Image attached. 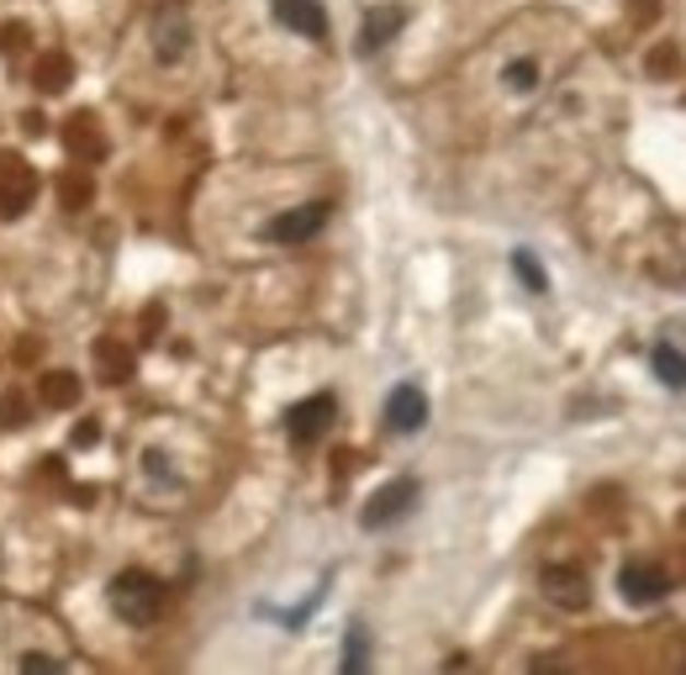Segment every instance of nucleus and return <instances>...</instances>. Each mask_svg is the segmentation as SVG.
<instances>
[{"label":"nucleus","mask_w":686,"mask_h":675,"mask_svg":"<svg viewBox=\"0 0 686 675\" xmlns=\"http://www.w3.org/2000/svg\"><path fill=\"white\" fill-rule=\"evenodd\" d=\"M112 613L121 622H132V628L159 622V613H164V581H153L143 570H121L117 581H112Z\"/></svg>","instance_id":"1"},{"label":"nucleus","mask_w":686,"mask_h":675,"mask_svg":"<svg viewBox=\"0 0 686 675\" xmlns=\"http://www.w3.org/2000/svg\"><path fill=\"white\" fill-rule=\"evenodd\" d=\"M412 501H418V480H412V475H396V480H386L375 497L364 501L359 523L370 533H381V528H391V523H402V517L412 512Z\"/></svg>","instance_id":"2"},{"label":"nucleus","mask_w":686,"mask_h":675,"mask_svg":"<svg viewBox=\"0 0 686 675\" xmlns=\"http://www.w3.org/2000/svg\"><path fill=\"white\" fill-rule=\"evenodd\" d=\"M333 417H338V401H333L328 391H323V396H306V401H297V407L286 411V433L297 443H312L333 428Z\"/></svg>","instance_id":"3"},{"label":"nucleus","mask_w":686,"mask_h":675,"mask_svg":"<svg viewBox=\"0 0 686 675\" xmlns=\"http://www.w3.org/2000/svg\"><path fill=\"white\" fill-rule=\"evenodd\" d=\"M386 428L391 433H422L428 428V396L418 381H402L386 396Z\"/></svg>","instance_id":"4"},{"label":"nucleus","mask_w":686,"mask_h":675,"mask_svg":"<svg viewBox=\"0 0 686 675\" xmlns=\"http://www.w3.org/2000/svg\"><path fill=\"white\" fill-rule=\"evenodd\" d=\"M618 591H624V602H633V607H650V602H660V596L671 591V581H665V570L650 565V559H628L624 570H618Z\"/></svg>","instance_id":"5"},{"label":"nucleus","mask_w":686,"mask_h":675,"mask_svg":"<svg viewBox=\"0 0 686 675\" xmlns=\"http://www.w3.org/2000/svg\"><path fill=\"white\" fill-rule=\"evenodd\" d=\"M323 228H328V206L306 201V206H297V211H286V217H275L265 228V237L269 243H306V237H317Z\"/></svg>","instance_id":"6"},{"label":"nucleus","mask_w":686,"mask_h":675,"mask_svg":"<svg viewBox=\"0 0 686 675\" xmlns=\"http://www.w3.org/2000/svg\"><path fill=\"white\" fill-rule=\"evenodd\" d=\"M269 11H275L280 27H291L297 37H312V43L328 37V11L317 0H269Z\"/></svg>","instance_id":"7"},{"label":"nucleus","mask_w":686,"mask_h":675,"mask_svg":"<svg viewBox=\"0 0 686 675\" xmlns=\"http://www.w3.org/2000/svg\"><path fill=\"white\" fill-rule=\"evenodd\" d=\"M185 48H190V22H185L179 5H164V11L153 16V54L164 63H175Z\"/></svg>","instance_id":"8"},{"label":"nucleus","mask_w":686,"mask_h":675,"mask_svg":"<svg viewBox=\"0 0 686 675\" xmlns=\"http://www.w3.org/2000/svg\"><path fill=\"white\" fill-rule=\"evenodd\" d=\"M402 27H407V5H375V11L364 16V27H359V48L375 54V48H386Z\"/></svg>","instance_id":"9"},{"label":"nucleus","mask_w":686,"mask_h":675,"mask_svg":"<svg viewBox=\"0 0 686 675\" xmlns=\"http://www.w3.org/2000/svg\"><path fill=\"white\" fill-rule=\"evenodd\" d=\"M544 596L555 602V607H586V596H592V586H586V575H575V570H544Z\"/></svg>","instance_id":"10"},{"label":"nucleus","mask_w":686,"mask_h":675,"mask_svg":"<svg viewBox=\"0 0 686 675\" xmlns=\"http://www.w3.org/2000/svg\"><path fill=\"white\" fill-rule=\"evenodd\" d=\"M650 370H655V381L665 385V391H686V353L676 349V344H655Z\"/></svg>","instance_id":"11"},{"label":"nucleus","mask_w":686,"mask_h":675,"mask_svg":"<svg viewBox=\"0 0 686 675\" xmlns=\"http://www.w3.org/2000/svg\"><path fill=\"white\" fill-rule=\"evenodd\" d=\"M512 269H518V280H523V286H528L534 295L549 291V275H544V265H538L528 248H512Z\"/></svg>","instance_id":"12"},{"label":"nucleus","mask_w":686,"mask_h":675,"mask_svg":"<svg viewBox=\"0 0 686 675\" xmlns=\"http://www.w3.org/2000/svg\"><path fill=\"white\" fill-rule=\"evenodd\" d=\"M364 660H370V633L364 628H349L344 633V675H354V671H364Z\"/></svg>","instance_id":"13"},{"label":"nucleus","mask_w":686,"mask_h":675,"mask_svg":"<svg viewBox=\"0 0 686 675\" xmlns=\"http://www.w3.org/2000/svg\"><path fill=\"white\" fill-rule=\"evenodd\" d=\"M502 85H508L512 95H528V90L538 85V63L534 59H512L508 69H502Z\"/></svg>","instance_id":"14"},{"label":"nucleus","mask_w":686,"mask_h":675,"mask_svg":"<svg viewBox=\"0 0 686 675\" xmlns=\"http://www.w3.org/2000/svg\"><path fill=\"white\" fill-rule=\"evenodd\" d=\"M22 671H48V675H59L63 660H48V654H22Z\"/></svg>","instance_id":"15"},{"label":"nucleus","mask_w":686,"mask_h":675,"mask_svg":"<svg viewBox=\"0 0 686 675\" xmlns=\"http://www.w3.org/2000/svg\"><path fill=\"white\" fill-rule=\"evenodd\" d=\"M54 401H74V381H69V375L54 381Z\"/></svg>","instance_id":"16"}]
</instances>
